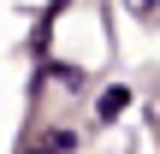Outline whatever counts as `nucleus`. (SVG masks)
Listing matches in <instances>:
<instances>
[{"label":"nucleus","mask_w":160,"mask_h":154,"mask_svg":"<svg viewBox=\"0 0 160 154\" xmlns=\"http://www.w3.org/2000/svg\"><path fill=\"white\" fill-rule=\"evenodd\" d=\"M71 148H77V137H71V131H48L36 154H71Z\"/></svg>","instance_id":"f257e3e1"},{"label":"nucleus","mask_w":160,"mask_h":154,"mask_svg":"<svg viewBox=\"0 0 160 154\" xmlns=\"http://www.w3.org/2000/svg\"><path fill=\"white\" fill-rule=\"evenodd\" d=\"M119 107H125V89H107V95H101V113H107V119H113V113H119Z\"/></svg>","instance_id":"f03ea898"}]
</instances>
